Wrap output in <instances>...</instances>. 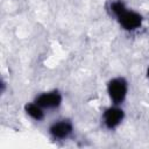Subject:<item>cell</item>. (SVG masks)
<instances>
[{"mask_svg":"<svg viewBox=\"0 0 149 149\" xmlns=\"http://www.w3.org/2000/svg\"><path fill=\"white\" fill-rule=\"evenodd\" d=\"M123 111L119 107H108L105 112H104V115H102V119H104V123L105 126L108 128V129H114L115 127H118L121 121L123 120Z\"/></svg>","mask_w":149,"mask_h":149,"instance_id":"3957f363","label":"cell"},{"mask_svg":"<svg viewBox=\"0 0 149 149\" xmlns=\"http://www.w3.org/2000/svg\"><path fill=\"white\" fill-rule=\"evenodd\" d=\"M107 91L111 100L114 104H121L127 94V81L121 77L114 78L108 83Z\"/></svg>","mask_w":149,"mask_h":149,"instance_id":"7a4b0ae2","label":"cell"},{"mask_svg":"<svg viewBox=\"0 0 149 149\" xmlns=\"http://www.w3.org/2000/svg\"><path fill=\"white\" fill-rule=\"evenodd\" d=\"M35 102L40 105L43 108H55L58 107L62 102V95L57 91H51V92H45L40 94Z\"/></svg>","mask_w":149,"mask_h":149,"instance_id":"277c9868","label":"cell"},{"mask_svg":"<svg viewBox=\"0 0 149 149\" xmlns=\"http://www.w3.org/2000/svg\"><path fill=\"white\" fill-rule=\"evenodd\" d=\"M24 109H26V112H27V114L29 116H31L33 119H35L37 121H40V120H42L44 118V113L42 111V107L40 105H37L36 102L27 104Z\"/></svg>","mask_w":149,"mask_h":149,"instance_id":"8992f818","label":"cell"},{"mask_svg":"<svg viewBox=\"0 0 149 149\" xmlns=\"http://www.w3.org/2000/svg\"><path fill=\"white\" fill-rule=\"evenodd\" d=\"M72 123L69 120H61L58 122H55L51 125L49 132L52 135L54 139H58V140H63L70 136V134L72 133Z\"/></svg>","mask_w":149,"mask_h":149,"instance_id":"5b68a950","label":"cell"},{"mask_svg":"<svg viewBox=\"0 0 149 149\" xmlns=\"http://www.w3.org/2000/svg\"><path fill=\"white\" fill-rule=\"evenodd\" d=\"M147 76L149 77V68H148V70H147Z\"/></svg>","mask_w":149,"mask_h":149,"instance_id":"52a82bcc","label":"cell"},{"mask_svg":"<svg viewBox=\"0 0 149 149\" xmlns=\"http://www.w3.org/2000/svg\"><path fill=\"white\" fill-rule=\"evenodd\" d=\"M108 10L113 16L116 17L121 27L126 30H135L142 24V16L136 12L127 9L121 0L112 1L108 6Z\"/></svg>","mask_w":149,"mask_h":149,"instance_id":"6da1fadb","label":"cell"}]
</instances>
